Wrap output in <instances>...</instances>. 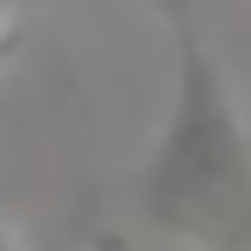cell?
I'll use <instances>...</instances> for the list:
<instances>
[{
    "instance_id": "1",
    "label": "cell",
    "mask_w": 251,
    "mask_h": 251,
    "mask_svg": "<svg viewBox=\"0 0 251 251\" xmlns=\"http://www.w3.org/2000/svg\"><path fill=\"white\" fill-rule=\"evenodd\" d=\"M163 21L176 41V95L143 163L136 204L190 251H251V129L238 116L231 75L204 41L197 0H163Z\"/></svg>"
},
{
    "instance_id": "3",
    "label": "cell",
    "mask_w": 251,
    "mask_h": 251,
    "mask_svg": "<svg viewBox=\"0 0 251 251\" xmlns=\"http://www.w3.org/2000/svg\"><path fill=\"white\" fill-rule=\"evenodd\" d=\"M0 251H7V238H0Z\"/></svg>"
},
{
    "instance_id": "2",
    "label": "cell",
    "mask_w": 251,
    "mask_h": 251,
    "mask_svg": "<svg viewBox=\"0 0 251 251\" xmlns=\"http://www.w3.org/2000/svg\"><path fill=\"white\" fill-rule=\"evenodd\" d=\"M14 48H21V27H14V21H7V14H0V68H7V61H14Z\"/></svg>"
}]
</instances>
